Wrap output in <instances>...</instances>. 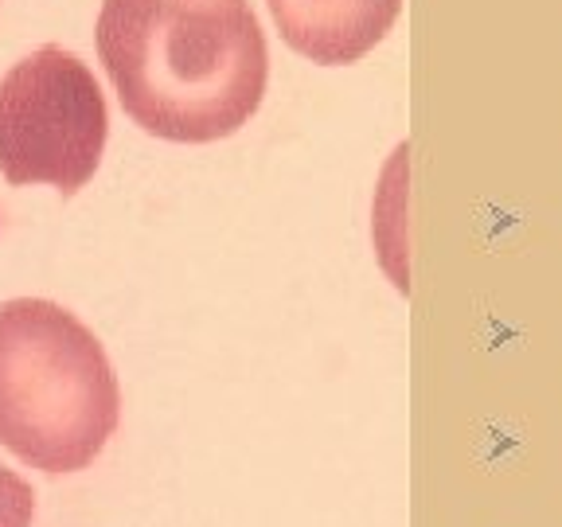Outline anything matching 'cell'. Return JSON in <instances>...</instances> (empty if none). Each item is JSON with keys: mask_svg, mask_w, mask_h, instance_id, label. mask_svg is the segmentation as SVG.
Listing matches in <instances>:
<instances>
[{"mask_svg": "<svg viewBox=\"0 0 562 527\" xmlns=\"http://www.w3.org/2000/svg\"><path fill=\"white\" fill-rule=\"evenodd\" d=\"M98 59L145 133L211 145L266 98L270 47L250 0H102Z\"/></svg>", "mask_w": 562, "mask_h": 527, "instance_id": "obj_1", "label": "cell"}, {"mask_svg": "<svg viewBox=\"0 0 562 527\" xmlns=\"http://www.w3.org/2000/svg\"><path fill=\"white\" fill-rule=\"evenodd\" d=\"M118 418V375L75 313L43 297L0 305V446L43 473H79Z\"/></svg>", "mask_w": 562, "mask_h": 527, "instance_id": "obj_2", "label": "cell"}, {"mask_svg": "<svg viewBox=\"0 0 562 527\" xmlns=\"http://www.w3.org/2000/svg\"><path fill=\"white\" fill-rule=\"evenodd\" d=\"M110 110L94 71L47 43L0 79V172L8 184H51L75 196L98 172Z\"/></svg>", "mask_w": 562, "mask_h": 527, "instance_id": "obj_3", "label": "cell"}, {"mask_svg": "<svg viewBox=\"0 0 562 527\" xmlns=\"http://www.w3.org/2000/svg\"><path fill=\"white\" fill-rule=\"evenodd\" d=\"M281 40L321 67L360 63L387 40L402 0H266Z\"/></svg>", "mask_w": 562, "mask_h": 527, "instance_id": "obj_4", "label": "cell"}, {"mask_svg": "<svg viewBox=\"0 0 562 527\" xmlns=\"http://www.w3.org/2000/svg\"><path fill=\"white\" fill-rule=\"evenodd\" d=\"M406 157L410 149L399 145L395 157L383 168V184L375 196V246H379V262L387 270V278L395 282L399 293H410V250H406Z\"/></svg>", "mask_w": 562, "mask_h": 527, "instance_id": "obj_5", "label": "cell"}, {"mask_svg": "<svg viewBox=\"0 0 562 527\" xmlns=\"http://www.w3.org/2000/svg\"><path fill=\"white\" fill-rule=\"evenodd\" d=\"M32 516H36L32 485L8 465H0V527H32Z\"/></svg>", "mask_w": 562, "mask_h": 527, "instance_id": "obj_6", "label": "cell"}]
</instances>
